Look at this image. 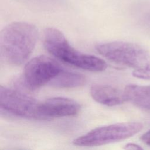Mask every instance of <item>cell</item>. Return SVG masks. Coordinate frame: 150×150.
Segmentation results:
<instances>
[{
  "instance_id": "6da1fadb",
  "label": "cell",
  "mask_w": 150,
  "mask_h": 150,
  "mask_svg": "<svg viewBox=\"0 0 150 150\" xmlns=\"http://www.w3.org/2000/svg\"><path fill=\"white\" fill-rule=\"evenodd\" d=\"M38 39V30L34 25L15 22L6 26L0 33V56L5 63L19 66L33 52Z\"/></svg>"
},
{
  "instance_id": "7a4b0ae2",
  "label": "cell",
  "mask_w": 150,
  "mask_h": 150,
  "mask_svg": "<svg viewBox=\"0 0 150 150\" xmlns=\"http://www.w3.org/2000/svg\"><path fill=\"white\" fill-rule=\"evenodd\" d=\"M43 45L54 57L72 66L94 72L104 71L107 67L104 60L74 49L57 29L48 28L45 30Z\"/></svg>"
},
{
  "instance_id": "3957f363",
  "label": "cell",
  "mask_w": 150,
  "mask_h": 150,
  "mask_svg": "<svg viewBox=\"0 0 150 150\" xmlns=\"http://www.w3.org/2000/svg\"><path fill=\"white\" fill-rule=\"evenodd\" d=\"M97 51L118 65L138 71L150 68V52L145 47L131 42L113 41L97 45Z\"/></svg>"
},
{
  "instance_id": "277c9868",
  "label": "cell",
  "mask_w": 150,
  "mask_h": 150,
  "mask_svg": "<svg viewBox=\"0 0 150 150\" xmlns=\"http://www.w3.org/2000/svg\"><path fill=\"white\" fill-rule=\"evenodd\" d=\"M143 128L138 122L115 123L95 128L73 141L74 145L92 147L118 142L130 138Z\"/></svg>"
},
{
  "instance_id": "5b68a950",
  "label": "cell",
  "mask_w": 150,
  "mask_h": 150,
  "mask_svg": "<svg viewBox=\"0 0 150 150\" xmlns=\"http://www.w3.org/2000/svg\"><path fill=\"white\" fill-rule=\"evenodd\" d=\"M40 105V103L35 98L21 91L0 87L1 110L22 118L43 120Z\"/></svg>"
},
{
  "instance_id": "8992f818",
  "label": "cell",
  "mask_w": 150,
  "mask_h": 150,
  "mask_svg": "<svg viewBox=\"0 0 150 150\" xmlns=\"http://www.w3.org/2000/svg\"><path fill=\"white\" fill-rule=\"evenodd\" d=\"M63 70L53 59L44 55L37 56L26 64L23 81L28 88L35 90L49 84Z\"/></svg>"
},
{
  "instance_id": "52a82bcc",
  "label": "cell",
  "mask_w": 150,
  "mask_h": 150,
  "mask_svg": "<svg viewBox=\"0 0 150 150\" xmlns=\"http://www.w3.org/2000/svg\"><path fill=\"white\" fill-rule=\"evenodd\" d=\"M80 109V105L77 101L63 97L50 98L40 103V105L43 120L74 116L79 112Z\"/></svg>"
},
{
  "instance_id": "ba28073f",
  "label": "cell",
  "mask_w": 150,
  "mask_h": 150,
  "mask_svg": "<svg viewBox=\"0 0 150 150\" xmlns=\"http://www.w3.org/2000/svg\"><path fill=\"white\" fill-rule=\"evenodd\" d=\"M90 95L99 104L112 107L126 101L123 91L116 87L105 84H96L90 88Z\"/></svg>"
},
{
  "instance_id": "9c48e42d",
  "label": "cell",
  "mask_w": 150,
  "mask_h": 150,
  "mask_svg": "<svg viewBox=\"0 0 150 150\" xmlns=\"http://www.w3.org/2000/svg\"><path fill=\"white\" fill-rule=\"evenodd\" d=\"M123 92L126 101L138 107L150 110V86L129 84L125 87Z\"/></svg>"
},
{
  "instance_id": "30bf717a",
  "label": "cell",
  "mask_w": 150,
  "mask_h": 150,
  "mask_svg": "<svg viewBox=\"0 0 150 150\" xmlns=\"http://www.w3.org/2000/svg\"><path fill=\"white\" fill-rule=\"evenodd\" d=\"M85 83L84 76L63 69L49 85L56 88H70L82 86Z\"/></svg>"
},
{
  "instance_id": "8fae6325",
  "label": "cell",
  "mask_w": 150,
  "mask_h": 150,
  "mask_svg": "<svg viewBox=\"0 0 150 150\" xmlns=\"http://www.w3.org/2000/svg\"><path fill=\"white\" fill-rule=\"evenodd\" d=\"M132 74L134 77L142 79V80H150V68L145 69L138 71H133Z\"/></svg>"
},
{
  "instance_id": "7c38bea8",
  "label": "cell",
  "mask_w": 150,
  "mask_h": 150,
  "mask_svg": "<svg viewBox=\"0 0 150 150\" xmlns=\"http://www.w3.org/2000/svg\"><path fill=\"white\" fill-rule=\"evenodd\" d=\"M123 148L124 150H144V149L139 145L131 142L126 144Z\"/></svg>"
},
{
  "instance_id": "4fadbf2b",
  "label": "cell",
  "mask_w": 150,
  "mask_h": 150,
  "mask_svg": "<svg viewBox=\"0 0 150 150\" xmlns=\"http://www.w3.org/2000/svg\"><path fill=\"white\" fill-rule=\"evenodd\" d=\"M141 139L144 144L150 147V129L141 136Z\"/></svg>"
}]
</instances>
